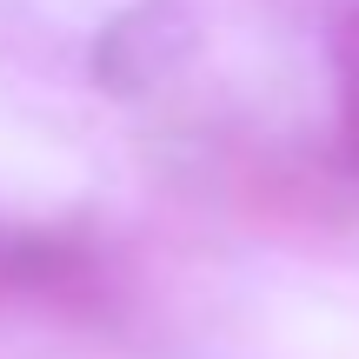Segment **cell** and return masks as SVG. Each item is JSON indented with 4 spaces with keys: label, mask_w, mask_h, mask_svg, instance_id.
<instances>
[{
    "label": "cell",
    "mask_w": 359,
    "mask_h": 359,
    "mask_svg": "<svg viewBox=\"0 0 359 359\" xmlns=\"http://www.w3.org/2000/svg\"><path fill=\"white\" fill-rule=\"evenodd\" d=\"M339 74H346V140L359 154V13L346 20V34H339Z\"/></svg>",
    "instance_id": "cell-1"
}]
</instances>
